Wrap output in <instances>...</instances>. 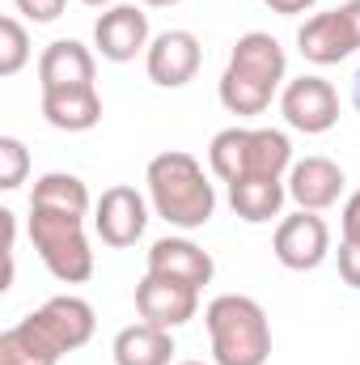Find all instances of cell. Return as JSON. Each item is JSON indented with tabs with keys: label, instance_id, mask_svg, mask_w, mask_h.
<instances>
[{
	"label": "cell",
	"instance_id": "obj_1",
	"mask_svg": "<svg viewBox=\"0 0 360 365\" xmlns=\"http://www.w3.org/2000/svg\"><path fill=\"white\" fill-rule=\"evenodd\" d=\"M93 306L77 293L47 297L34 314L0 331V365H60L64 353H77L93 340Z\"/></svg>",
	"mask_w": 360,
	"mask_h": 365
},
{
	"label": "cell",
	"instance_id": "obj_2",
	"mask_svg": "<svg viewBox=\"0 0 360 365\" xmlns=\"http://www.w3.org/2000/svg\"><path fill=\"white\" fill-rule=\"evenodd\" d=\"M284 73H288V56L271 34H263V30L242 34L229 51V64L221 73V86H216L221 106L229 115H242V119L263 115L271 98L280 93V86H288Z\"/></svg>",
	"mask_w": 360,
	"mask_h": 365
},
{
	"label": "cell",
	"instance_id": "obj_3",
	"mask_svg": "<svg viewBox=\"0 0 360 365\" xmlns=\"http://www.w3.org/2000/svg\"><path fill=\"white\" fill-rule=\"evenodd\" d=\"M149 182V204L162 221H170L174 230H203L216 212V187L203 175V166L182 153V149H166L149 162L144 170Z\"/></svg>",
	"mask_w": 360,
	"mask_h": 365
},
{
	"label": "cell",
	"instance_id": "obj_4",
	"mask_svg": "<svg viewBox=\"0 0 360 365\" xmlns=\"http://www.w3.org/2000/svg\"><path fill=\"white\" fill-rule=\"evenodd\" d=\"M212 361L216 365H268L271 357V323L268 310L246 293H221L203 310Z\"/></svg>",
	"mask_w": 360,
	"mask_h": 365
},
{
	"label": "cell",
	"instance_id": "obj_5",
	"mask_svg": "<svg viewBox=\"0 0 360 365\" xmlns=\"http://www.w3.org/2000/svg\"><path fill=\"white\" fill-rule=\"evenodd\" d=\"M208 166L221 182L284 179L292 170V140L280 128H225L208 145Z\"/></svg>",
	"mask_w": 360,
	"mask_h": 365
},
{
	"label": "cell",
	"instance_id": "obj_6",
	"mask_svg": "<svg viewBox=\"0 0 360 365\" xmlns=\"http://www.w3.org/2000/svg\"><path fill=\"white\" fill-rule=\"evenodd\" d=\"M30 242L47 272L60 284H85L93 276V251L85 238V217L55 212V208H30Z\"/></svg>",
	"mask_w": 360,
	"mask_h": 365
},
{
	"label": "cell",
	"instance_id": "obj_7",
	"mask_svg": "<svg viewBox=\"0 0 360 365\" xmlns=\"http://www.w3.org/2000/svg\"><path fill=\"white\" fill-rule=\"evenodd\" d=\"M280 115L292 132H305V136H322L339 123V93L331 81L305 73L297 81H288L280 90Z\"/></svg>",
	"mask_w": 360,
	"mask_h": 365
},
{
	"label": "cell",
	"instance_id": "obj_8",
	"mask_svg": "<svg viewBox=\"0 0 360 365\" xmlns=\"http://www.w3.org/2000/svg\"><path fill=\"white\" fill-rule=\"evenodd\" d=\"M144 225H149V200L136 187L115 182V187H106L97 195V204H93V230H97V238L106 247H115V251L136 247L140 234H144Z\"/></svg>",
	"mask_w": 360,
	"mask_h": 365
},
{
	"label": "cell",
	"instance_id": "obj_9",
	"mask_svg": "<svg viewBox=\"0 0 360 365\" xmlns=\"http://www.w3.org/2000/svg\"><path fill=\"white\" fill-rule=\"evenodd\" d=\"M271 251L275 259L288 268V272H314L327 264L331 255V225L318 217V212H292L275 225V238H271Z\"/></svg>",
	"mask_w": 360,
	"mask_h": 365
},
{
	"label": "cell",
	"instance_id": "obj_10",
	"mask_svg": "<svg viewBox=\"0 0 360 365\" xmlns=\"http://www.w3.org/2000/svg\"><path fill=\"white\" fill-rule=\"evenodd\" d=\"M199 64H203V47L191 30H162L144 51L149 81L162 90H182L186 81H195Z\"/></svg>",
	"mask_w": 360,
	"mask_h": 365
},
{
	"label": "cell",
	"instance_id": "obj_11",
	"mask_svg": "<svg viewBox=\"0 0 360 365\" xmlns=\"http://www.w3.org/2000/svg\"><path fill=\"white\" fill-rule=\"evenodd\" d=\"M153 34H149V13L136 4H110L97 21H93V47L102 51V60L110 64H127L140 51H149Z\"/></svg>",
	"mask_w": 360,
	"mask_h": 365
},
{
	"label": "cell",
	"instance_id": "obj_12",
	"mask_svg": "<svg viewBox=\"0 0 360 365\" xmlns=\"http://www.w3.org/2000/svg\"><path fill=\"white\" fill-rule=\"evenodd\" d=\"M136 310H140V319H144V323L174 331V327L191 323V319L199 314V289L179 284V280H166V276L144 272V280L136 284Z\"/></svg>",
	"mask_w": 360,
	"mask_h": 365
},
{
	"label": "cell",
	"instance_id": "obj_13",
	"mask_svg": "<svg viewBox=\"0 0 360 365\" xmlns=\"http://www.w3.org/2000/svg\"><path fill=\"white\" fill-rule=\"evenodd\" d=\"M297 47H301V56L309 64H322V68L348 60L352 51H360L356 34H352V26L344 17V9H327V13L305 17V26L297 30Z\"/></svg>",
	"mask_w": 360,
	"mask_h": 365
},
{
	"label": "cell",
	"instance_id": "obj_14",
	"mask_svg": "<svg viewBox=\"0 0 360 365\" xmlns=\"http://www.w3.org/2000/svg\"><path fill=\"white\" fill-rule=\"evenodd\" d=\"M149 272L166 276V280H179V284H191V289H203V284H212L216 264L191 238H157L149 247Z\"/></svg>",
	"mask_w": 360,
	"mask_h": 365
},
{
	"label": "cell",
	"instance_id": "obj_15",
	"mask_svg": "<svg viewBox=\"0 0 360 365\" xmlns=\"http://www.w3.org/2000/svg\"><path fill=\"white\" fill-rule=\"evenodd\" d=\"M344 187H348V179L331 158H301L288 170V200L305 212H322V208L339 204Z\"/></svg>",
	"mask_w": 360,
	"mask_h": 365
},
{
	"label": "cell",
	"instance_id": "obj_16",
	"mask_svg": "<svg viewBox=\"0 0 360 365\" xmlns=\"http://www.w3.org/2000/svg\"><path fill=\"white\" fill-rule=\"evenodd\" d=\"M93 51L77 38H55L43 56H38V86L47 90H77V86H93Z\"/></svg>",
	"mask_w": 360,
	"mask_h": 365
},
{
	"label": "cell",
	"instance_id": "obj_17",
	"mask_svg": "<svg viewBox=\"0 0 360 365\" xmlns=\"http://www.w3.org/2000/svg\"><path fill=\"white\" fill-rule=\"evenodd\" d=\"M43 119L60 132H90L102 123V98L93 86L77 90H47L43 93Z\"/></svg>",
	"mask_w": 360,
	"mask_h": 365
},
{
	"label": "cell",
	"instance_id": "obj_18",
	"mask_svg": "<svg viewBox=\"0 0 360 365\" xmlns=\"http://www.w3.org/2000/svg\"><path fill=\"white\" fill-rule=\"evenodd\" d=\"M115 365H170L174 361V336L153 323H132L110 344Z\"/></svg>",
	"mask_w": 360,
	"mask_h": 365
},
{
	"label": "cell",
	"instance_id": "obj_19",
	"mask_svg": "<svg viewBox=\"0 0 360 365\" xmlns=\"http://www.w3.org/2000/svg\"><path fill=\"white\" fill-rule=\"evenodd\" d=\"M288 200V182L284 179H242V182H229V204L242 221L250 225H263L271 217H280Z\"/></svg>",
	"mask_w": 360,
	"mask_h": 365
},
{
	"label": "cell",
	"instance_id": "obj_20",
	"mask_svg": "<svg viewBox=\"0 0 360 365\" xmlns=\"http://www.w3.org/2000/svg\"><path fill=\"white\" fill-rule=\"evenodd\" d=\"M30 208H55V212L85 217L90 212V187L77 179V175H68V170H51V175H43V179L34 182Z\"/></svg>",
	"mask_w": 360,
	"mask_h": 365
},
{
	"label": "cell",
	"instance_id": "obj_21",
	"mask_svg": "<svg viewBox=\"0 0 360 365\" xmlns=\"http://www.w3.org/2000/svg\"><path fill=\"white\" fill-rule=\"evenodd\" d=\"M30 60V34L17 17H0V77H17Z\"/></svg>",
	"mask_w": 360,
	"mask_h": 365
},
{
	"label": "cell",
	"instance_id": "obj_22",
	"mask_svg": "<svg viewBox=\"0 0 360 365\" xmlns=\"http://www.w3.org/2000/svg\"><path fill=\"white\" fill-rule=\"evenodd\" d=\"M30 175V153L17 136H0V187L4 191H17Z\"/></svg>",
	"mask_w": 360,
	"mask_h": 365
},
{
	"label": "cell",
	"instance_id": "obj_23",
	"mask_svg": "<svg viewBox=\"0 0 360 365\" xmlns=\"http://www.w3.org/2000/svg\"><path fill=\"white\" fill-rule=\"evenodd\" d=\"M13 4H17V13H21L26 21L47 26V21H55V17L64 13V4H68V0H13Z\"/></svg>",
	"mask_w": 360,
	"mask_h": 365
},
{
	"label": "cell",
	"instance_id": "obj_24",
	"mask_svg": "<svg viewBox=\"0 0 360 365\" xmlns=\"http://www.w3.org/2000/svg\"><path fill=\"white\" fill-rule=\"evenodd\" d=\"M339 276H344V284L360 289V238H352V234H344V242H339Z\"/></svg>",
	"mask_w": 360,
	"mask_h": 365
},
{
	"label": "cell",
	"instance_id": "obj_25",
	"mask_svg": "<svg viewBox=\"0 0 360 365\" xmlns=\"http://www.w3.org/2000/svg\"><path fill=\"white\" fill-rule=\"evenodd\" d=\"M271 13H280V17H297V13H309L318 0H263Z\"/></svg>",
	"mask_w": 360,
	"mask_h": 365
},
{
	"label": "cell",
	"instance_id": "obj_26",
	"mask_svg": "<svg viewBox=\"0 0 360 365\" xmlns=\"http://www.w3.org/2000/svg\"><path fill=\"white\" fill-rule=\"evenodd\" d=\"M344 234L360 238V191H352L348 204H344Z\"/></svg>",
	"mask_w": 360,
	"mask_h": 365
},
{
	"label": "cell",
	"instance_id": "obj_27",
	"mask_svg": "<svg viewBox=\"0 0 360 365\" xmlns=\"http://www.w3.org/2000/svg\"><path fill=\"white\" fill-rule=\"evenodd\" d=\"M339 9H344V17H348V26H352V34H356V47H360V0H344Z\"/></svg>",
	"mask_w": 360,
	"mask_h": 365
},
{
	"label": "cell",
	"instance_id": "obj_28",
	"mask_svg": "<svg viewBox=\"0 0 360 365\" xmlns=\"http://www.w3.org/2000/svg\"><path fill=\"white\" fill-rule=\"evenodd\" d=\"M149 9H170V4H182V0H144Z\"/></svg>",
	"mask_w": 360,
	"mask_h": 365
},
{
	"label": "cell",
	"instance_id": "obj_29",
	"mask_svg": "<svg viewBox=\"0 0 360 365\" xmlns=\"http://www.w3.org/2000/svg\"><path fill=\"white\" fill-rule=\"evenodd\" d=\"M81 4H90V9H110V4H119V0H81Z\"/></svg>",
	"mask_w": 360,
	"mask_h": 365
},
{
	"label": "cell",
	"instance_id": "obj_30",
	"mask_svg": "<svg viewBox=\"0 0 360 365\" xmlns=\"http://www.w3.org/2000/svg\"><path fill=\"white\" fill-rule=\"evenodd\" d=\"M352 102H356V110H360V73H356V81H352Z\"/></svg>",
	"mask_w": 360,
	"mask_h": 365
},
{
	"label": "cell",
	"instance_id": "obj_31",
	"mask_svg": "<svg viewBox=\"0 0 360 365\" xmlns=\"http://www.w3.org/2000/svg\"><path fill=\"white\" fill-rule=\"evenodd\" d=\"M179 365H203V361H179Z\"/></svg>",
	"mask_w": 360,
	"mask_h": 365
}]
</instances>
